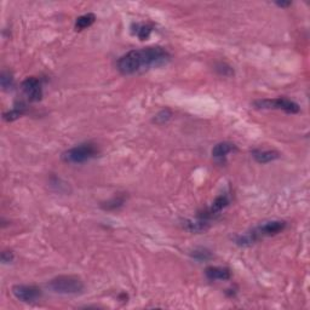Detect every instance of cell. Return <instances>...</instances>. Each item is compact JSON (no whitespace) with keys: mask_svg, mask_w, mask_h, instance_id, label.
Listing matches in <instances>:
<instances>
[{"mask_svg":"<svg viewBox=\"0 0 310 310\" xmlns=\"http://www.w3.org/2000/svg\"><path fill=\"white\" fill-rule=\"evenodd\" d=\"M170 60V54L164 47L147 46L128 51L120 57L117 62V68L122 74L132 75L149 68L163 67L167 64Z\"/></svg>","mask_w":310,"mask_h":310,"instance_id":"6da1fadb","label":"cell"},{"mask_svg":"<svg viewBox=\"0 0 310 310\" xmlns=\"http://www.w3.org/2000/svg\"><path fill=\"white\" fill-rule=\"evenodd\" d=\"M47 287L54 293L72 296V294L82 293L85 289V285L82 279L75 275H60L50 280Z\"/></svg>","mask_w":310,"mask_h":310,"instance_id":"7a4b0ae2","label":"cell"},{"mask_svg":"<svg viewBox=\"0 0 310 310\" xmlns=\"http://www.w3.org/2000/svg\"><path fill=\"white\" fill-rule=\"evenodd\" d=\"M97 154V145L91 142H86L65 150L62 154V160L68 164H84L91 160Z\"/></svg>","mask_w":310,"mask_h":310,"instance_id":"3957f363","label":"cell"},{"mask_svg":"<svg viewBox=\"0 0 310 310\" xmlns=\"http://www.w3.org/2000/svg\"><path fill=\"white\" fill-rule=\"evenodd\" d=\"M254 107L259 109H278L284 110L287 114H297L301 110L298 103L286 97H278L273 100H259L253 103Z\"/></svg>","mask_w":310,"mask_h":310,"instance_id":"277c9868","label":"cell"},{"mask_svg":"<svg viewBox=\"0 0 310 310\" xmlns=\"http://www.w3.org/2000/svg\"><path fill=\"white\" fill-rule=\"evenodd\" d=\"M12 294L23 303H35L41 298L42 292L34 285H15L12 287Z\"/></svg>","mask_w":310,"mask_h":310,"instance_id":"5b68a950","label":"cell"},{"mask_svg":"<svg viewBox=\"0 0 310 310\" xmlns=\"http://www.w3.org/2000/svg\"><path fill=\"white\" fill-rule=\"evenodd\" d=\"M21 89L29 102H39L42 98L41 80L37 77H29L24 79L21 84Z\"/></svg>","mask_w":310,"mask_h":310,"instance_id":"8992f818","label":"cell"},{"mask_svg":"<svg viewBox=\"0 0 310 310\" xmlns=\"http://www.w3.org/2000/svg\"><path fill=\"white\" fill-rule=\"evenodd\" d=\"M205 275L211 281H227L231 278L230 269L226 267H208L205 270Z\"/></svg>","mask_w":310,"mask_h":310,"instance_id":"52a82bcc","label":"cell"},{"mask_svg":"<svg viewBox=\"0 0 310 310\" xmlns=\"http://www.w3.org/2000/svg\"><path fill=\"white\" fill-rule=\"evenodd\" d=\"M229 205V198L227 195H221L218 196V198H216V200L213 201L212 205H211V207L208 208L207 211H206L205 213H204L203 216H199V217L204 218L207 221L208 218H213L215 216H217L219 212H221L222 210H224V208L227 207V206Z\"/></svg>","mask_w":310,"mask_h":310,"instance_id":"ba28073f","label":"cell"},{"mask_svg":"<svg viewBox=\"0 0 310 310\" xmlns=\"http://www.w3.org/2000/svg\"><path fill=\"white\" fill-rule=\"evenodd\" d=\"M252 156L259 164H268L280 158V153L276 150H253Z\"/></svg>","mask_w":310,"mask_h":310,"instance_id":"9c48e42d","label":"cell"},{"mask_svg":"<svg viewBox=\"0 0 310 310\" xmlns=\"http://www.w3.org/2000/svg\"><path fill=\"white\" fill-rule=\"evenodd\" d=\"M236 149L235 145L230 142H221L217 143L212 148V156L216 159H224L227 155L233 153Z\"/></svg>","mask_w":310,"mask_h":310,"instance_id":"30bf717a","label":"cell"},{"mask_svg":"<svg viewBox=\"0 0 310 310\" xmlns=\"http://www.w3.org/2000/svg\"><path fill=\"white\" fill-rule=\"evenodd\" d=\"M95 21H96V16L93 14H91V12L82 15V16L78 17L77 21H75V31L77 32L84 31V29L91 27L92 24L95 23Z\"/></svg>","mask_w":310,"mask_h":310,"instance_id":"8fae6325","label":"cell"},{"mask_svg":"<svg viewBox=\"0 0 310 310\" xmlns=\"http://www.w3.org/2000/svg\"><path fill=\"white\" fill-rule=\"evenodd\" d=\"M208 228V222L206 219L199 217L195 221H186V229H188L191 233H201L205 231Z\"/></svg>","mask_w":310,"mask_h":310,"instance_id":"7c38bea8","label":"cell"},{"mask_svg":"<svg viewBox=\"0 0 310 310\" xmlns=\"http://www.w3.org/2000/svg\"><path fill=\"white\" fill-rule=\"evenodd\" d=\"M0 85H1L2 90L9 91L14 87V77L10 72H2L0 75Z\"/></svg>","mask_w":310,"mask_h":310,"instance_id":"4fadbf2b","label":"cell"},{"mask_svg":"<svg viewBox=\"0 0 310 310\" xmlns=\"http://www.w3.org/2000/svg\"><path fill=\"white\" fill-rule=\"evenodd\" d=\"M23 113H24V105H21V107H20V105H16L14 109L9 110L7 113H4V120H6V122H14V120L19 119Z\"/></svg>","mask_w":310,"mask_h":310,"instance_id":"5bb4252c","label":"cell"},{"mask_svg":"<svg viewBox=\"0 0 310 310\" xmlns=\"http://www.w3.org/2000/svg\"><path fill=\"white\" fill-rule=\"evenodd\" d=\"M171 117H172V113H171V110L163 109L155 115L154 119H153V122L156 123V124H165V123H167L168 120L171 119Z\"/></svg>","mask_w":310,"mask_h":310,"instance_id":"9a60e30c","label":"cell"},{"mask_svg":"<svg viewBox=\"0 0 310 310\" xmlns=\"http://www.w3.org/2000/svg\"><path fill=\"white\" fill-rule=\"evenodd\" d=\"M152 33V27L147 26V24H142V26H137V31H136V34L140 38L141 40L147 39L148 37Z\"/></svg>","mask_w":310,"mask_h":310,"instance_id":"2e32d148","label":"cell"},{"mask_svg":"<svg viewBox=\"0 0 310 310\" xmlns=\"http://www.w3.org/2000/svg\"><path fill=\"white\" fill-rule=\"evenodd\" d=\"M193 257L198 259V261L203 262V261H207V259H210L211 257H212V254H211L207 249L200 248V249H195V251H194Z\"/></svg>","mask_w":310,"mask_h":310,"instance_id":"e0dca14e","label":"cell"},{"mask_svg":"<svg viewBox=\"0 0 310 310\" xmlns=\"http://www.w3.org/2000/svg\"><path fill=\"white\" fill-rule=\"evenodd\" d=\"M14 259H15V254L12 251H2L1 252V263L2 264L11 263Z\"/></svg>","mask_w":310,"mask_h":310,"instance_id":"ac0fdd59","label":"cell"},{"mask_svg":"<svg viewBox=\"0 0 310 310\" xmlns=\"http://www.w3.org/2000/svg\"><path fill=\"white\" fill-rule=\"evenodd\" d=\"M276 5H278V6H280V7H287V6H289V5H291V2L289 1H287V2H285V1H278L276 2Z\"/></svg>","mask_w":310,"mask_h":310,"instance_id":"d6986e66","label":"cell"}]
</instances>
